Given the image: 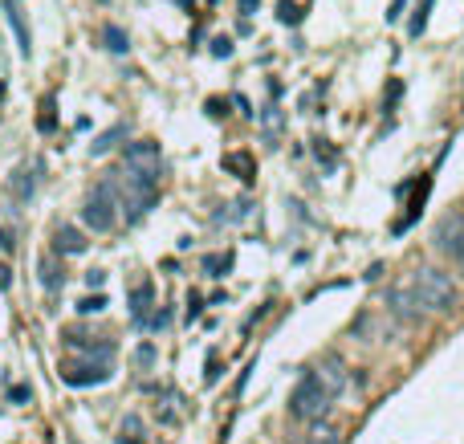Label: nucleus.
<instances>
[{
    "instance_id": "f257e3e1",
    "label": "nucleus",
    "mask_w": 464,
    "mask_h": 444,
    "mask_svg": "<svg viewBox=\"0 0 464 444\" xmlns=\"http://www.w3.org/2000/svg\"><path fill=\"white\" fill-rule=\"evenodd\" d=\"M412 290H415V297H419L424 310H452V306H456V281L448 278L444 269L424 265V269L415 273Z\"/></svg>"
},
{
    "instance_id": "f03ea898",
    "label": "nucleus",
    "mask_w": 464,
    "mask_h": 444,
    "mask_svg": "<svg viewBox=\"0 0 464 444\" xmlns=\"http://www.w3.org/2000/svg\"><path fill=\"white\" fill-rule=\"evenodd\" d=\"M330 399H334V392L314 371V375H306L298 383V392H294V399H289V411H294L298 420H322V416L330 411Z\"/></svg>"
},
{
    "instance_id": "7ed1b4c3",
    "label": "nucleus",
    "mask_w": 464,
    "mask_h": 444,
    "mask_svg": "<svg viewBox=\"0 0 464 444\" xmlns=\"http://www.w3.org/2000/svg\"><path fill=\"white\" fill-rule=\"evenodd\" d=\"M118 192H115V183H98L94 188V196L86 200V208H82V220L90 224L94 232H110L115 229V220H118Z\"/></svg>"
},
{
    "instance_id": "20e7f679",
    "label": "nucleus",
    "mask_w": 464,
    "mask_h": 444,
    "mask_svg": "<svg viewBox=\"0 0 464 444\" xmlns=\"http://www.w3.org/2000/svg\"><path fill=\"white\" fill-rule=\"evenodd\" d=\"M436 249L448 253V257H460L464 253V216L460 212L444 216V220L436 224Z\"/></svg>"
},
{
    "instance_id": "39448f33",
    "label": "nucleus",
    "mask_w": 464,
    "mask_h": 444,
    "mask_svg": "<svg viewBox=\"0 0 464 444\" xmlns=\"http://www.w3.org/2000/svg\"><path fill=\"white\" fill-rule=\"evenodd\" d=\"M57 249H62V253H69V257H78V253H86V241H82V232L74 229V224H66V229L57 232Z\"/></svg>"
},
{
    "instance_id": "423d86ee",
    "label": "nucleus",
    "mask_w": 464,
    "mask_h": 444,
    "mask_svg": "<svg viewBox=\"0 0 464 444\" xmlns=\"http://www.w3.org/2000/svg\"><path fill=\"white\" fill-rule=\"evenodd\" d=\"M118 139H127V127H110V131H102L94 143H90V155H106V151L115 147Z\"/></svg>"
},
{
    "instance_id": "0eeeda50",
    "label": "nucleus",
    "mask_w": 464,
    "mask_h": 444,
    "mask_svg": "<svg viewBox=\"0 0 464 444\" xmlns=\"http://www.w3.org/2000/svg\"><path fill=\"white\" fill-rule=\"evenodd\" d=\"M102 37H106V45H110L115 53H122L127 45H131V41H127V33H122L118 25H106V29H102Z\"/></svg>"
},
{
    "instance_id": "6e6552de",
    "label": "nucleus",
    "mask_w": 464,
    "mask_h": 444,
    "mask_svg": "<svg viewBox=\"0 0 464 444\" xmlns=\"http://www.w3.org/2000/svg\"><path fill=\"white\" fill-rule=\"evenodd\" d=\"M428 13H431V0H419V8H415V17H412V37L424 33V25H428Z\"/></svg>"
},
{
    "instance_id": "1a4fd4ad",
    "label": "nucleus",
    "mask_w": 464,
    "mask_h": 444,
    "mask_svg": "<svg viewBox=\"0 0 464 444\" xmlns=\"http://www.w3.org/2000/svg\"><path fill=\"white\" fill-rule=\"evenodd\" d=\"M277 17H282L285 25H294V21L301 17V13H298V4H294V0H282V8H277Z\"/></svg>"
},
{
    "instance_id": "9d476101",
    "label": "nucleus",
    "mask_w": 464,
    "mask_h": 444,
    "mask_svg": "<svg viewBox=\"0 0 464 444\" xmlns=\"http://www.w3.org/2000/svg\"><path fill=\"white\" fill-rule=\"evenodd\" d=\"M102 306H106V297H82V302H78V310H82V314H94V310H102Z\"/></svg>"
},
{
    "instance_id": "9b49d317",
    "label": "nucleus",
    "mask_w": 464,
    "mask_h": 444,
    "mask_svg": "<svg viewBox=\"0 0 464 444\" xmlns=\"http://www.w3.org/2000/svg\"><path fill=\"white\" fill-rule=\"evenodd\" d=\"M204 269H212L216 278H220V269H228V257H208V261H204Z\"/></svg>"
},
{
    "instance_id": "f8f14e48",
    "label": "nucleus",
    "mask_w": 464,
    "mask_h": 444,
    "mask_svg": "<svg viewBox=\"0 0 464 444\" xmlns=\"http://www.w3.org/2000/svg\"><path fill=\"white\" fill-rule=\"evenodd\" d=\"M212 53H216V57H228V53H232L228 37H220V41H212Z\"/></svg>"
},
{
    "instance_id": "ddd939ff",
    "label": "nucleus",
    "mask_w": 464,
    "mask_h": 444,
    "mask_svg": "<svg viewBox=\"0 0 464 444\" xmlns=\"http://www.w3.org/2000/svg\"><path fill=\"white\" fill-rule=\"evenodd\" d=\"M257 8V0H240V13H253Z\"/></svg>"
},
{
    "instance_id": "4468645a",
    "label": "nucleus",
    "mask_w": 464,
    "mask_h": 444,
    "mask_svg": "<svg viewBox=\"0 0 464 444\" xmlns=\"http://www.w3.org/2000/svg\"><path fill=\"white\" fill-rule=\"evenodd\" d=\"M456 261H460V265H464V253H460V257H456Z\"/></svg>"
},
{
    "instance_id": "2eb2a0df",
    "label": "nucleus",
    "mask_w": 464,
    "mask_h": 444,
    "mask_svg": "<svg viewBox=\"0 0 464 444\" xmlns=\"http://www.w3.org/2000/svg\"><path fill=\"white\" fill-rule=\"evenodd\" d=\"M314 444H322V440H314Z\"/></svg>"
}]
</instances>
